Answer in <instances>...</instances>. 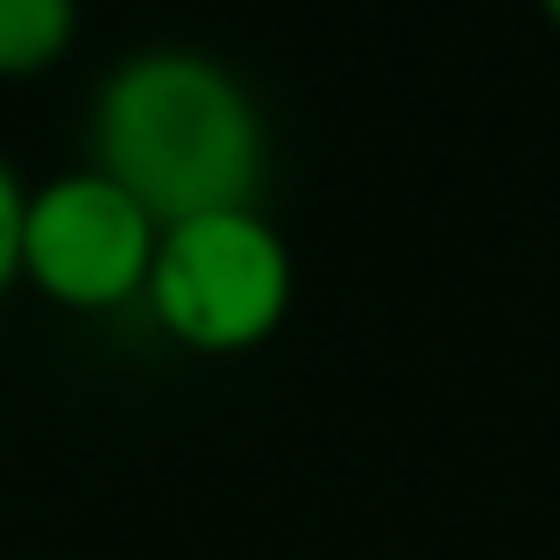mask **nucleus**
Segmentation results:
<instances>
[{
	"label": "nucleus",
	"mask_w": 560,
	"mask_h": 560,
	"mask_svg": "<svg viewBox=\"0 0 560 560\" xmlns=\"http://www.w3.org/2000/svg\"><path fill=\"white\" fill-rule=\"evenodd\" d=\"M85 164L171 228L220 206H256L270 128L228 57L191 43H142L100 71L85 107Z\"/></svg>",
	"instance_id": "obj_1"
},
{
	"label": "nucleus",
	"mask_w": 560,
	"mask_h": 560,
	"mask_svg": "<svg viewBox=\"0 0 560 560\" xmlns=\"http://www.w3.org/2000/svg\"><path fill=\"white\" fill-rule=\"evenodd\" d=\"M291 299L299 262L262 206L171 220L142 284V313L191 355H256L291 319Z\"/></svg>",
	"instance_id": "obj_2"
},
{
	"label": "nucleus",
	"mask_w": 560,
	"mask_h": 560,
	"mask_svg": "<svg viewBox=\"0 0 560 560\" xmlns=\"http://www.w3.org/2000/svg\"><path fill=\"white\" fill-rule=\"evenodd\" d=\"M156 234L164 220L93 164L57 171L22 199V291L79 319L128 313L150 284Z\"/></svg>",
	"instance_id": "obj_3"
},
{
	"label": "nucleus",
	"mask_w": 560,
	"mask_h": 560,
	"mask_svg": "<svg viewBox=\"0 0 560 560\" xmlns=\"http://www.w3.org/2000/svg\"><path fill=\"white\" fill-rule=\"evenodd\" d=\"M79 0H0V85L50 79L79 50Z\"/></svg>",
	"instance_id": "obj_4"
},
{
	"label": "nucleus",
	"mask_w": 560,
	"mask_h": 560,
	"mask_svg": "<svg viewBox=\"0 0 560 560\" xmlns=\"http://www.w3.org/2000/svg\"><path fill=\"white\" fill-rule=\"evenodd\" d=\"M22 199H28L22 171L0 156V299L22 291Z\"/></svg>",
	"instance_id": "obj_5"
},
{
	"label": "nucleus",
	"mask_w": 560,
	"mask_h": 560,
	"mask_svg": "<svg viewBox=\"0 0 560 560\" xmlns=\"http://www.w3.org/2000/svg\"><path fill=\"white\" fill-rule=\"evenodd\" d=\"M539 14H547V28L560 36V0H539Z\"/></svg>",
	"instance_id": "obj_6"
}]
</instances>
